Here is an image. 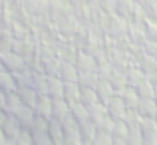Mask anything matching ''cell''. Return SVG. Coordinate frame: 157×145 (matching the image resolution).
I'll return each instance as SVG.
<instances>
[{"label":"cell","mask_w":157,"mask_h":145,"mask_svg":"<svg viewBox=\"0 0 157 145\" xmlns=\"http://www.w3.org/2000/svg\"><path fill=\"white\" fill-rule=\"evenodd\" d=\"M105 111H107V115H109L111 119H115V121H119V119H123L127 115V107H125V103H123V99L121 96H111L109 99L105 101Z\"/></svg>","instance_id":"cell-1"},{"label":"cell","mask_w":157,"mask_h":145,"mask_svg":"<svg viewBox=\"0 0 157 145\" xmlns=\"http://www.w3.org/2000/svg\"><path fill=\"white\" fill-rule=\"evenodd\" d=\"M135 113H137L141 119H155V113H157L155 99L153 97H137Z\"/></svg>","instance_id":"cell-2"},{"label":"cell","mask_w":157,"mask_h":145,"mask_svg":"<svg viewBox=\"0 0 157 145\" xmlns=\"http://www.w3.org/2000/svg\"><path fill=\"white\" fill-rule=\"evenodd\" d=\"M139 70H141L145 76H149V74H153L157 70V58L151 56V54H143L141 62H139Z\"/></svg>","instance_id":"cell-3"},{"label":"cell","mask_w":157,"mask_h":145,"mask_svg":"<svg viewBox=\"0 0 157 145\" xmlns=\"http://www.w3.org/2000/svg\"><path fill=\"white\" fill-rule=\"evenodd\" d=\"M135 93H137V97H153V86L149 84V80H147V76L143 78L141 82H139L137 86H135Z\"/></svg>","instance_id":"cell-4"},{"label":"cell","mask_w":157,"mask_h":145,"mask_svg":"<svg viewBox=\"0 0 157 145\" xmlns=\"http://www.w3.org/2000/svg\"><path fill=\"white\" fill-rule=\"evenodd\" d=\"M121 99H123V103H125L127 109H133V111H135V105H137V93H135V90H133V88L123 90Z\"/></svg>","instance_id":"cell-5"},{"label":"cell","mask_w":157,"mask_h":145,"mask_svg":"<svg viewBox=\"0 0 157 145\" xmlns=\"http://www.w3.org/2000/svg\"><path fill=\"white\" fill-rule=\"evenodd\" d=\"M143 36H145L147 42H155L157 44V22L147 20V22L143 24Z\"/></svg>","instance_id":"cell-6"},{"label":"cell","mask_w":157,"mask_h":145,"mask_svg":"<svg viewBox=\"0 0 157 145\" xmlns=\"http://www.w3.org/2000/svg\"><path fill=\"white\" fill-rule=\"evenodd\" d=\"M96 92H98V97H100L101 101H107V99L113 96V90H111V86L107 84V82H100V84L96 86Z\"/></svg>","instance_id":"cell-7"},{"label":"cell","mask_w":157,"mask_h":145,"mask_svg":"<svg viewBox=\"0 0 157 145\" xmlns=\"http://www.w3.org/2000/svg\"><path fill=\"white\" fill-rule=\"evenodd\" d=\"M28 2V8H30L32 12H36V14H42V12H46L48 8H50V2L48 0H26Z\"/></svg>","instance_id":"cell-8"},{"label":"cell","mask_w":157,"mask_h":145,"mask_svg":"<svg viewBox=\"0 0 157 145\" xmlns=\"http://www.w3.org/2000/svg\"><path fill=\"white\" fill-rule=\"evenodd\" d=\"M0 88L4 92H12L14 90V84H12V78L8 74H0Z\"/></svg>","instance_id":"cell-9"},{"label":"cell","mask_w":157,"mask_h":145,"mask_svg":"<svg viewBox=\"0 0 157 145\" xmlns=\"http://www.w3.org/2000/svg\"><path fill=\"white\" fill-rule=\"evenodd\" d=\"M16 115L20 117V121H22V123H30L32 121V113H30V109H28V107H22V105H20L18 109H16Z\"/></svg>","instance_id":"cell-10"},{"label":"cell","mask_w":157,"mask_h":145,"mask_svg":"<svg viewBox=\"0 0 157 145\" xmlns=\"http://www.w3.org/2000/svg\"><path fill=\"white\" fill-rule=\"evenodd\" d=\"M80 66H82V70H86V72H90V70H94L96 68V64H94V58H90V56H80Z\"/></svg>","instance_id":"cell-11"},{"label":"cell","mask_w":157,"mask_h":145,"mask_svg":"<svg viewBox=\"0 0 157 145\" xmlns=\"http://www.w3.org/2000/svg\"><path fill=\"white\" fill-rule=\"evenodd\" d=\"M147 80H149V84L153 86V90H157V70L153 74H149V76H147Z\"/></svg>","instance_id":"cell-12"},{"label":"cell","mask_w":157,"mask_h":145,"mask_svg":"<svg viewBox=\"0 0 157 145\" xmlns=\"http://www.w3.org/2000/svg\"><path fill=\"white\" fill-rule=\"evenodd\" d=\"M153 99H155V103H157V90H153Z\"/></svg>","instance_id":"cell-13"}]
</instances>
